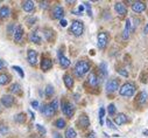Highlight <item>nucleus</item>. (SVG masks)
<instances>
[{"label":"nucleus","mask_w":148,"mask_h":138,"mask_svg":"<svg viewBox=\"0 0 148 138\" xmlns=\"http://www.w3.org/2000/svg\"><path fill=\"white\" fill-rule=\"evenodd\" d=\"M132 10L136 13H141L146 10V4L142 3V1H134L132 4Z\"/></svg>","instance_id":"obj_14"},{"label":"nucleus","mask_w":148,"mask_h":138,"mask_svg":"<svg viewBox=\"0 0 148 138\" xmlns=\"http://www.w3.org/2000/svg\"><path fill=\"white\" fill-rule=\"evenodd\" d=\"M84 8H85V7H84V5H81V6L78 7V12H79V13L82 14V12L84 11Z\"/></svg>","instance_id":"obj_50"},{"label":"nucleus","mask_w":148,"mask_h":138,"mask_svg":"<svg viewBox=\"0 0 148 138\" xmlns=\"http://www.w3.org/2000/svg\"><path fill=\"white\" fill-rule=\"evenodd\" d=\"M132 33V28H131V19H127L126 22H125V28L123 30V39L124 40H127Z\"/></svg>","instance_id":"obj_13"},{"label":"nucleus","mask_w":148,"mask_h":138,"mask_svg":"<svg viewBox=\"0 0 148 138\" xmlns=\"http://www.w3.org/2000/svg\"><path fill=\"white\" fill-rule=\"evenodd\" d=\"M135 91H136V87H135V84L132 83V82H126V83H124V84L120 87V89H119V94H120L121 96H125V97H132V96L135 94Z\"/></svg>","instance_id":"obj_2"},{"label":"nucleus","mask_w":148,"mask_h":138,"mask_svg":"<svg viewBox=\"0 0 148 138\" xmlns=\"http://www.w3.org/2000/svg\"><path fill=\"white\" fill-rule=\"evenodd\" d=\"M27 60L32 66H35L38 63V53H36L34 49H29L27 52Z\"/></svg>","instance_id":"obj_8"},{"label":"nucleus","mask_w":148,"mask_h":138,"mask_svg":"<svg viewBox=\"0 0 148 138\" xmlns=\"http://www.w3.org/2000/svg\"><path fill=\"white\" fill-rule=\"evenodd\" d=\"M147 99H148V95H147L146 91H141V92L136 96V103H138L139 106H143L145 103L147 102Z\"/></svg>","instance_id":"obj_17"},{"label":"nucleus","mask_w":148,"mask_h":138,"mask_svg":"<svg viewBox=\"0 0 148 138\" xmlns=\"http://www.w3.org/2000/svg\"><path fill=\"white\" fill-rule=\"evenodd\" d=\"M5 67V62H4V60H1L0 59V70H1V69Z\"/></svg>","instance_id":"obj_47"},{"label":"nucleus","mask_w":148,"mask_h":138,"mask_svg":"<svg viewBox=\"0 0 148 138\" xmlns=\"http://www.w3.org/2000/svg\"><path fill=\"white\" fill-rule=\"evenodd\" d=\"M35 20H36L35 18H32V19H27V22H28L29 25H33V22H34Z\"/></svg>","instance_id":"obj_48"},{"label":"nucleus","mask_w":148,"mask_h":138,"mask_svg":"<svg viewBox=\"0 0 148 138\" xmlns=\"http://www.w3.org/2000/svg\"><path fill=\"white\" fill-rule=\"evenodd\" d=\"M99 72L101 73V75H103L104 77L107 76V64H106L105 62H101V63H100V66H99Z\"/></svg>","instance_id":"obj_27"},{"label":"nucleus","mask_w":148,"mask_h":138,"mask_svg":"<svg viewBox=\"0 0 148 138\" xmlns=\"http://www.w3.org/2000/svg\"><path fill=\"white\" fill-rule=\"evenodd\" d=\"M53 67V61L50 60V59H43L42 60V62H41V69L43 72H47V70H49V69Z\"/></svg>","instance_id":"obj_20"},{"label":"nucleus","mask_w":148,"mask_h":138,"mask_svg":"<svg viewBox=\"0 0 148 138\" xmlns=\"http://www.w3.org/2000/svg\"><path fill=\"white\" fill-rule=\"evenodd\" d=\"M32 107L33 108H39V102L38 101H33L32 102Z\"/></svg>","instance_id":"obj_43"},{"label":"nucleus","mask_w":148,"mask_h":138,"mask_svg":"<svg viewBox=\"0 0 148 138\" xmlns=\"http://www.w3.org/2000/svg\"><path fill=\"white\" fill-rule=\"evenodd\" d=\"M50 104H51V107L54 108V110H55V111H57V110H58V99H56V98H55V99L50 103Z\"/></svg>","instance_id":"obj_37"},{"label":"nucleus","mask_w":148,"mask_h":138,"mask_svg":"<svg viewBox=\"0 0 148 138\" xmlns=\"http://www.w3.org/2000/svg\"><path fill=\"white\" fill-rule=\"evenodd\" d=\"M88 83H89L91 87H97V86L99 84V79H98V76H97L93 72H91V73L89 74V76H88Z\"/></svg>","instance_id":"obj_15"},{"label":"nucleus","mask_w":148,"mask_h":138,"mask_svg":"<svg viewBox=\"0 0 148 138\" xmlns=\"http://www.w3.org/2000/svg\"><path fill=\"white\" fill-rule=\"evenodd\" d=\"M54 138H62V135L58 132H54Z\"/></svg>","instance_id":"obj_49"},{"label":"nucleus","mask_w":148,"mask_h":138,"mask_svg":"<svg viewBox=\"0 0 148 138\" xmlns=\"http://www.w3.org/2000/svg\"><path fill=\"white\" fill-rule=\"evenodd\" d=\"M36 129H38V131H39V132H40L42 136H45V135H46V132H47V131H46V129H45L42 125H40V124L36 125Z\"/></svg>","instance_id":"obj_36"},{"label":"nucleus","mask_w":148,"mask_h":138,"mask_svg":"<svg viewBox=\"0 0 148 138\" xmlns=\"http://www.w3.org/2000/svg\"><path fill=\"white\" fill-rule=\"evenodd\" d=\"M107 42H108V35H107V33H105V32L99 33V34H98V42H97L98 48L104 49V48L106 47Z\"/></svg>","instance_id":"obj_6"},{"label":"nucleus","mask_w":148,"mask_h":138,"mask_svg":"<svg viewBox=\"0 0 148 138\" xmlns=\"http://www.w3.org/2000/svg\"><path fill=\"white\" fill-rule=\"evenodd\" d=\"M1 104L6 108H10L14 104V97L12 95H4L1 97Z\"/></svg>","instance_id":"obj_11"},{"label":"nucleus","mask_w":148,"mask_h":138,"mask_svg":"<svg viewBox=\"0 0 148 138\" xmlns=\"http://www.w3.org/2000/svg\"><path fill=\"white\" fill-rule=\"evenodd\" d=\"M114 122H116V124H118V125H123V124L127 123V116H126L125 114H118L117 117L114 118Z\"/></svg>","instance_id":"obj_22"},{"label":"nucleus","mask_w":148,"mask_h":138,"mask_svg":"<svg viewBox=\"0 0 148 138\" xmlns=\"http://www.w3.org/2000/svg\"><path fill=\"white\" fill-rule=\"evenodd\" d=\"M10 82V76L7 74H0V86H5Z\"/></svg>","instance_id":"obj_28"},{"label":"nucleus","mask_w":148,"mask_h":138,"mask_svg":"<svg viewBox=\"0 0 148 138\" xmlns=\"http://www.w3.org/2000/svg\"><path fill=\"white\" fill-rule=\"evenodd\" d=\"M60 23H61V26H62V27H65V26H66V25H68V21H66V20H65V19H62V20H61V22H60Z\"/></svg>","instance_id":"obj_46"},{"label":"nucleus","mask_w":148,"mask_h":138,"mask_svg":"<svg viewBox=\"0 0 148 138\" xmlns=\"http://www.w3.org/2000/svg\"><path fill=\"white\" fill-rule=\"evenodd\" d=\"M118 73H119L120 75H123L124 77H128V73L125 70V69H120V70H118Z\"/></svg>","instance_id":"obj_41"},{"label":"nucleus","mask_w":148,"mask_h":138,"mask_svg":"<svg viewBox=\"0 0 148 138\" xmlns=\"http://www.w3.org/2000/svg\"><path fill=\"white\" fill-rule=\"evenodd\" d=\"M40 4H41V7H42V8H47L49 3H48V1H41Z\"/></svg>","instance_id":"obj_44"},{"label":"nucleus","mask_w":148,"mask_h":138,"mask_svg":"<svg viewBox=\"0 0 148 138\" xmlns=\"http://www.w3.org/2000/svg\"><path fill=\"white\" fill-rule=\"evenodd\" d=\"M34 7H35V5H34V3L33 1H23L22 3V8L25 10V12H32L33 10H34Z\"/></svg>","instance_id":"obj_23"},{"label":"nucleus","mask_w":148,"mask_h":138,"mask_svg":"<svg viewBox=\"0 0 148 138\" xmlns=\"http://www.w3.org/2000/svg\"><path fill=\"white\" fill-rule=\"evenodd\" d=\"M106 125H107L110 129H117V126L112 123V121H111L110 118H107V119H106Z\"/></svg>","instance_id":"obj_39"},{"label":"nucleus","mask_w":148,"mask_h":138,"mask_svg":"<svg viewBox=\"0 0 148 138\" xmlns=\"http://www.w3.org/2000/svg\"><path fill=\"white\" fill-rule=\"evenodd\" d=\"M13 70H16V73L20 75V77H25V74L22 72V69L19 66H13Z\"/></svg>","instance_id":"obj_33"},{"label":"nucleus","mask_w":148,"mask_h":138,"mask_svg":"<svg viewBox=\"0 0 148 138\" xmlns=\"http://www.w3.org/2000/svg\"><path fill=\"white\" fill-rule=\"evenodd\" d=\"M54 87L51 86V84H48L47 87H46V90H45V92H46V96L47 97H50V96H53L54 95Z\"/></svg>","instance_id":"obj_29"},{"label":"nucleus","mask_w":148,"mask_h":138,"mask_svg":"<svg viewBox=\"0 0 148 138\" xmlns=\"http://www.w3.org/2000/svg\"><path fill=\"white\" fill-rule=\"evenodd\" d=\"M90 68H91V64H90L89 61H86V60H81V61H78V62L75 64V68H73V73H75L76 76L82 77V76H84L86 73H89Z\"/></svg>","instance_id":"obj_1"},{"label":"nucleus","mask_w":148,"mask_h":138,"mask_svg":"<svg viewBox=\"0 0 148 138\" xmlns=\"http://www.w3.org/2000/svg\"><path fill=\"white\" fill-rule=\"evenodd\" d=\"M22 35H23V29H22V27H21V26H16V27H15V30H14V41H15V42L21 41Z\"/></svg>","instance_id":"obj_18"},{"label":"nucleus","mask_w":148,"mask_h":138,"mask_svg":"<svg viewBox=\"0 0 148 138\" xmlns=\"http://www.w3.org/2000/svg\"><path fill=\"white\" fill-rule=\"evenodd\" d=\"M40 110H41V112H43V115L45 116H47V117H53L54 115H55V110H54V108L51 107V104H46V106H42L41 108H40Z\"/></svg>","instance_id":"obj_9"},{"label":"nucleus","mask_w":148,"mask_h":138,"mask_svg":"<svg viewBox=\"0 0 148 138\" xmlns=\"http://www.w3.org/2000/svg\"><path fill=\"white\" fill-rule=\"evenodd\" d=\"M58 60H60V64H61L62 68L66 69V68L70 66V60H69L68 57H65L63 54H61V52L58 53Z\"/></svg>","instance_id":"obj_19"},{"label":"nucleus","mask_w":148,"mask_h":138,"mask_svg":"<svg viewBox=\"0 0 148 138\" xmlns=\"http://www.w3.org/2000/svg\"><path fill=\"white\" fill-rule=\"evenodd\" d=\"M14 30H15L14 25H11V26L8 27V33H10V34H12V33H14Z\"/></svg>","instance_id":"obj_45"},{"label":"nucleus","mask_w":148,"mask_h":138,"mask_svg":"<svg viewBox=\"0 0 148 138\" xmlns=\"http://www.w3.org/2000/svg\"><path fill=\"white\" fill-rule=\"evenodd\" d=\"M51 17H53V19L62 20V19H63V17H64V10H63V7H62V6H60V5H56V6L53 8Z\"/></svg>","instance_id":"obj_7"},{"label":"nucleus","mask_w":148,"mask_h":138,"mask_svg":"<svg viewBox=\"0 0 148 138\" xmlns=\"http://www.w3.org/2000/svg\"><path fill=\"white\" fill-rule=\"evenodd\" d=\"M29 41L33 42V43H36V45H40V43H41L42 39H41V37H40L39 30H34V32H32V33L29 34Z\"/></svg>","instance_id":"obj_12"},{"label":"nucleus","mask_w":148,"mask_h":138,"mask_svg":"<svg viewBox=\"0 0 148 138\" xmlns=\"http://www.w3.org/2000/svg\"><path fill=\"white\" fill-rule=\"evenodd\" d=\"M63 80H64V84H65V87H66L68 89H71V88L73 87V79H72L71 75L65 74V75L63 76Z\"/></svg>","instance_id":"obj_21"},{"label":"nucleus","mask_w":148,"mask_h":138,"mask_svg":"<svg viewBox=\"0 0 148 138\" xmlns=\"http://www.w3.org/2000/svg\"><path fill=\"white\" fill-rule=\"evenodd\" d=\"M86 138H97V137H96V132H95V131L89 132L88 136H86Z\"/></svg>","instance_id":"obj_42"},{"label":"nucleus","mask_w":148,"mask_h":138,"mask_svg":"<svg viewBox=\"0 0 148 138\" xmlns=\"http://www.w3.org/2000/svg\"><path fill=\"white\" fill-rule=\"evenodd\" d=\"M51 34H53V32H51L50 29H45V35H46V39H47L48 41L51 40V38H50Z\"/></svg>","instance_id":"obj_38"},{"label":"nucleus","mask_w":148,"mask_h":138,"mask_svg":"<svg viewBox=\"0 0 148 138\" xmlns=\"http://www.w3.org/2000/svg\"><path fill=\"white\" fill-rule=\"evenodd\" d=\"M78 125H79V128H83V129H85V128H88L90 125V119H89V117L85 114H83V115L79 116V118H78Z\"/></svg>","instance_id":"obj_16"},{"label":"nucleus","mask_w":148,"mask_h":138,"mask_svg":"<svg viewBox=\"0 0 148 138\" xmlns=\"http://www.w3.org/2000/svg\"><path fill=\"white\" fill-rule=\"evenodd\" d=\"M29 114H30V116H32V118L34 119V118H35V116H34V114H33V111H30V110H29Z\"/></svg>","instance_id":"obj_52"},{"label":"nucleus","mask_w":148,"mask_h":138,"mask_svg":"<svg viewBox=\"0 0 148 138\" xmlns=\"http://www.w3.org/2000/svg\"><path fill=\"white\" fill-rule=\"evenodd\" d=\"M10 14H11L10 7H7V6L0 7V18H1V19H6V18H8Z\"/></svg>","instance_id":"obj_24"},{"label":"nucleus","mask_w":148,"mask_h":138,"mask_svg":"<svg viewBox=\"0 0 148 138\" xmlns=\"http://www.w3.org/2000/svg\"><path fill=\"white\" fill-rule=\"evenodd\" d=\"M104 116H105V109L104 108H100L99 109V123H100V125H103L104 124Z\"/></svg>","instance_id":"obj_32"},{"label":"nucleus","mask_w":148,"mask_h":138,"mask_svg":"<svg viewBox=\"0 0 148 138\" xmlns=\"http://www.w3.org/2000/svg\"><path fill=\"white\" fill-rule=\"evenodd\" d=\"M116 106L114 104H110L108 106V115H111V116H113L114 114H116Z\"/></svg>","instance_id":"obj_35"},{"label":"nucleus","mask_w":148,"mask_h":138,"mask_svg":"<svg viewBox=\"0 0 148 138\" xmlns=\"http://www.w3.org/2000/svg\"><path fill=\"white\" fill-rule=\"evenodd\" d=\"M84 7L86 8L88 15H89V17H92V10H91V4H90V3H84Z\"/></svg>","instance_id":"obj_34"},{"label":"nucleus","mask_w":148,"mask_h":138,"mask_svg":"<svg viewBox=\"0 0 148 138\" xmlns=\"http://www.w3.org/2000/svg\"><path fill=\"white\" fill-rule=\"evenodd\" d=\"M10 91L13 92V94H20V91H21V87H20V84H19V83H14V84H12V86L10 87Z\"/></svg>","instance_id":"obj_26"},{"label":"nucleus","mask_w":148,"mask_h":138,"mask_svg":"<svg viewBox=\"0 0 148 138\" xmlns=\"http://www.w3.org/2000/svg\"><path fill=\"white\" fill-rule=\"evenodd\" d=\"M118 89H120V88H119V81L117 79H112V80H108L107 81V83H106V91L108 94L114 92Z\"/></svg>","instance_id":"obj_5"},{"label":"nucleus","mask_w":148,"mask_h":138,"mask_svg":"<svg viewBox=\"0 0 148 138\" xmlns=\"http://www.w3.org/2000/svg\"><path fill=\"white\" fill-rule=\"evenodd\" d=\"M14 121H15L16 123H25V121H26V115H25L23 112H21V114L16 115V116L14 117Z\"/></svg>","instance_id":"obj_30"},{"label":"nucleus","mask_w":148,"mask_h":138,"mask_svg":"<svg viewBox=\"0 0 148 138\" xmlns=\"http://www.w3.org/2000/svg\"><path fill=\"white\" fill-rule=\"evenodd\" d=\"M55 126H56L57 129H63V128H65V121H64L63 118H58V119L55 122Z\"/></svg>","instance_id":"obj_31"},{"label":"nucleus","mask_w":148,"mask_h":138,"mask_svg":"<svg viewBox=\"0 0 148 138\" xmlns=\"http://www.w3.org/2000/svg\"><path fill=\"white\" fill-rule=\"evenodd\" d=\"M76 137H77V133L73 128H68L65 130V138H76Z\"/></svg>","instance_id":"obj_25"},{"label":"nucleus","mask_w":148,"mask_h":138,"mask_svg":"<svg viewBox=\"0 0 148 138\" xmlns=\"http://www.w3.org/2000/svg\"><path fill=\"white\" fill-rule=\"evenodd\" d=\"M143 33H145V34H148V23L146 25V27H145V29H143Z\"/></svg>","instance_id":"obj_51"},{"label":"nucleus","mask_w":148,"mask_h":138,"mask_svg":"<svg viewBox=\"0 0 148 138\" xmlns=\"http://www.w3.org/2000/svg\"><path fill=\"white\" fill-rule=\"evenodd\" d=\"M114 10H116V12H117L120 17H125V15L127 14V7H126V5H125L124 3H116Z\"/></svg>","instance_id":"obj_10"},{"label":"nucleus","mask_w":148,"mask_h":138,"mask_svg":"<svg viewBox=\"0 0 148 138\" xmlns=\"http://www.w3.org/2000/svg\"><path fill=\"white\" fill-rule=\"evenodd\" d=\"M70 32L73 34L75 37H81L83 32H84V25L79 20H73L70 27Z\"/></svg>","instance_id":"obj_3"},{"label":"nucleus","mask_w":148,"mask_h":138,"mask_svg":"<svg viewBox=\"0 0 148 138\" xmlns=\"http://www.w3.org/2000/svg\"><path fill=\"white\" fill-rule=\"evenodd\" d=\"M61 108H62V112H63L66 117H69V118H71V117L73 116V114H75V107H73L70 102L63 101Z\"/></svg>","instance_id":"obj_4"},{"label":"nucleus","mask_w":148,"mask_h":138,"mask_svg":"<svg viewBox=\"0 0 148 138\" xmlns=\"http://www.w3.org/2000/svg\"><path fill=\"white\" fill-rule=\"evenodd\" d=\"M0 132L1 133H7L8 132V128L6 126V125H4V124H0Z\"/></svg>","instance_id":"obj_40"}]
</instances>
